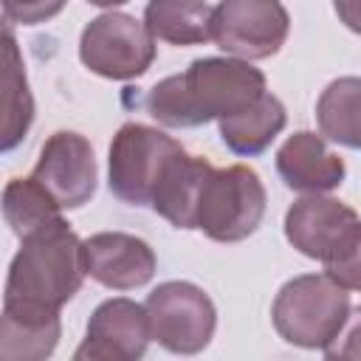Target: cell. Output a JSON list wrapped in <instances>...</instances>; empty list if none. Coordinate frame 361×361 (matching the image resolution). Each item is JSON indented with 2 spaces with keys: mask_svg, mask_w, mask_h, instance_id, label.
I'll return each instance as SVG.
<instances>
[{
  "mask_svg": "<svg viewBox=\"0 0 361 361\" xmlns=\"http://www.w3.org/2000/svg\"><path fill=\"white\" fill-rule=\"evenodd\" d=\"M265 93V73L248 59L203 56L183 73H172L149 87L147 113L172 130L220 121L254 104Z\"/></svg>",
  "mask_w": 361,
  "mask_h": 361,
  "instance_id": "cell-1",
  "label": "cell"
},
{
  "mask_svg": "<svg viewBox=\"0 0 361 361\" xmlns=\"http://www.w3.org/2000/svg\"><path fill=\"white\" fill-rule=\"evenodd\" d=\"M79 234L59 217L20 240L3 288V307L23 313H59L85 282Z\"/></svg>",
  "mask_w": 361,
  "mask_h": 361,
  "instance_id": "cell-2",
  "label": "cell"
},
{
  "mask_svg": "<svg viewBox=\"0 0 361 361\" xmlns=\"http://www.w3.org/2000/svg\"><path fill=\"white\" fill-rule=\"evenodd\" d=\"M285 240L347 290L361 285V220L347 203L327 195H305L285 212Z\"/></svg>",
  "mask_w": 361,
  "mask_h": 361,
  "instance_id": "cell-3",
  "label": "cell"
},
{
  "mask_svg": "<svg viewBox=\"0 0 361 361\" xmlns=\"http://www.w3.org/2000/svg\"><path fill=\"white\" fill-rule=\"evenodd\" d=\"M353 290L327 274L288 279L271 305V322L282 341L302 350H327L353 316Z\"/></svg>",
  "mask_w": 361,
  "mask_h": 361,
  "instance_id": "cell-4",
  "label": "cell"
},
{
  "mask_svg": "<svg viewBox=\"0 0 361 361\" xmlns=\"http://www.w3.org/2000/svg\"><path fill=\"white\" fill-rule=\"evenodd\" d=\"M265 200V186L251 166H212L200 189L195 228L214 243H240L259 228Z\"/></svg>",
  "mask_w": 361,
  "mask_h": 361,
  "instance_id": "cell-5",
  "label": "cell"
},
{
  "mask_svg": "<svg viewBox=\"0 0 361 361\" xmlns=\"http://www.w3.org/2000/svg\"><path fill=\"white\" fill-rule=\"evenodd\" d=\"M144 310L149 338L175 355H195L206 350L217 327V310L209 293L183 279L161 282L152 288Z\"/></svg>",
  "mask_w": 361,
  "mask_h": 361,
  "instance_id": "cell-6",
  "label": "cell"
},
{
  "mask_svg": "<svg viewBox=\"0 0 361 361\" xmlns=\"http://www.w3.org/2000/svg\"><path fill=\"white\" fill-rule=\"evenodd\" d=\"M79 59L102 79H138L155 62V39L141 20L110 8L82 28Z\"/></svg>",
  "mask_w": 361,
  "mask_h": 361,
  "instance_id": "cell-7",
  "label": "cell"
},
{
  "mask_svg": "<svg viewBox=\"0 0 361 361\" xmlns=\"http://www.w3.org/2000/svg\"><path fill=\"white\" fill-rule=\"evenodd\" d=\"M180 144L158 127L127 121L107 149V186L127 206H149L155 180Z\"/></svg>",
  "mask_w": 361,
  "mask_h": 361,
  "instance_id": "cell-8",
  "label": "cell"
},
{
  "mask_svg": "<svg viewBox=\"0 0 361 361\" xmlns=\"http://www.w3.org/2000/svg\"><path fill=\"white\" fill-rule=\"evenodd\" d=\"M290 31L279 0H220L212 8L209 39L237 59H268L282 51Z\"/></svg>",
  "mask_w": 361,
  "mask_h": 361,
  "instance_id": "cell-9",
  "label": "cell"
},
{
  "mask_svg": "<svg viewBox=\"0 0 361 361\" xmlns=\"http://www.w3.org/2000/svg\"><path fill=\"white\" fill-rule=\"evenodd\" d=\"M31 178L48 189V195L62 206V212L82 209L96 195L99 180L90 141L73 130H59L48 135Z\"/></svg>",
  "mask_w": 361,
  "mask_h": 361,
  "instance_id": "cell-10",
  "label": "cell"
},
{
  "mask_svg": "<svg viewBox=\"0 0 361 361\" xmlns=\"http://www.w3.org/2000/svg\"><path fill=\"white\" fill-rule=\"evenodd\" d=\"M149 324L144 305L113 296L104 299L85 330L82 344L76 347V361H138L149 347Z\"/></svg>",
  "mask_w": 361,
  "mask_h": 361,
  "instance_id": "cell-11",
  "label": "cell"
},
{
  "mask_svg": "<svg viewBox=\"0 0 361 361\" xmlns=\"http://www.w3.org/2000/svg\"><path fill=\"white\" fill-rule=\"evenodd\" d=\"M85 274L110 290H135L155 276L158 259L147 240L124 231H99L82 240Z\"/></svg>",
  "mask_w": 361,
  "mask_h": 361,
  "instance_id": "cell-12",
  "label": "cell"
},
{
  "mask_svg": "<svg viewBox=\"0 0 361 361\" xmlns=\"http://www.w3.org/2000/svg\"><path fill=\"white\" fill-rule=\"evenodd\" d=\"M34 124V96L11 23L0 14V155L14 152Z\"/></svg>",
  "mask_w": 361,
  "mask_h": 361,
  "instance_id": "cell-13",
  "label": "cell"
},
{
  "mask_svg": "<svg viewBox=\"0 0 361 361\" xmlns=\"http://www.w3.org/2000/svg\"><path fill=\"white\" fill-rule=\"evenodd\" d=\"M276 172L282 183L302 195H327L344 183V161L327 149V141L310 130H299L276 149Z\"/></svg>",
  "mask_w": 361,
  "mask_h": 361,
  "instance_id": "cell-14",
  "label": "cell"
},
{
  "mask_svg": "<svg viewBox=\"0 0 361 361\" xmlns=\"http://www.w3.org/2000/svg\"><path fill=\"white\" fill-rule=\"evenodd\" d=\"M209 172H212V164L206 158L189 155L180 147L166 161V166L155 180V189L149 197L152 212H158L175 228H186V231L195 228V212H197L200 189Z\"/></svg>",
  "mask_w": 361,
  "mask_h": 361,
  "instance_id": "cell-15",
  "label": "cell"
},
{
  "mask_svg": "<svg viewBox=\"0 0 361 361\" xmlns=\"http://www.w3.org/2000/svg\"><path fill=\"white\" fill-rule=\"evenodd\" d=\"M285 124H288L285 104L268 90L245 110L217 121L220 141L240 158H254V155L265 152L271 147V141L285 130Z\"/></svg>",
  "mask_w": 361,
  "mask_h": 361,
  "instance_id": "cell-16",
  "label": "cell"
},
{
  "mask_svg": "<svg viewBox=\"0 0 361 361\" xmlns=\"http://www.w3.org/2000/svg\"><path fill=\"white\" fill-rule=\"evenodd\" d=\"M62 336L59 313L0 310V358L3 361H45L54 355Z\"/></svg>",
  "mask_w": 361,
  "mask_h": 361,
  "instance_id": "cell-17",
  "label": "cell"
},
{
  "mask_svg": "<svg viewBox=\"0 0 361 361\" xmlns=\"http://www.w3.org/2000/svg\"><path fill=\"white\" fill-rule=\"evenodd\" d=\"M141 23L152 39L166 45H203L209 42L212 6L206 0H147Z\"/></svg>",
  "mask_w": 361,
  "mask_h": 361,
  "instance_id": "cell-18",
  "label": "cell"
},
{
  "mask_svg": "<svg viewBox=\"0 0 361 361\" xmlns=\"http://www.w3.org/2000/svg\"><path fill=\"white\" fill-rule=\"evenodd\" d=\"M319 135L347 149L361 147V79H333L316 102Z\"/></svg>",
  "mask_w": 361,
  "mask_h": 361,
  "instance_id": "cell-19",
  "label": "cell"
},
{
  "mask_svg": "<svg viewBox=\"0 0 361 361\" xmlns=\"http://www.w3.org/2000/svg\"><path fill=\"white\" fill-rule=\"evenodd\" d=\"M0 212L6 226L23 240L31 231L62 217V206L48 195V189L34 178H11L0 197Z\"/></svg>",
  "mask_w": 361,
  "mask_h": 361,
  "instance_id": "cell-20",
  "label": "cell"
},
{
  "mask_svg": "<svg viewBox=\"0 0 361 361\" xmlns=\"http://www.w3.org/2000/svg\"><path fill=\"white\" fill-rule=\"evenodd\" d=\"M68 0H0L3 17L17 25H39L54 20Z\"/></svg>",
  "mask_w": 361,
  "mask_h": 361,
  "instance_id": "cell-21",
  "label": "cell"
},
{
  "mask_svg": "<svg viewBox=\"0 0 361 361\" xmlns=\"http://www.w3.org/2000/svg\"><path fill=\"white\" fill-rule=\"evenodd\" d=\"M87 3L96 8H116V6H124L127 0H87Z\"/></svg>",
  "mask_w": 361,
  "mask_h": 361,
  "instance_id": "cell-22",
  "label": "cell"
}]
</instances>
